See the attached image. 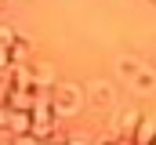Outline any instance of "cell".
<instances>
[{
	"label": "cell",
	"mask_w": 156,
	"mask_h": 145,
	"mask_svg": "<svg viewBox=\"0 0 156 145\" xmlns=\"http://www.w3.org/2000/svg\"><path fill=\"white\" fill-rule=\"evenodd\" d=\"M51 109H55V116H76L80 109H83V87L58 80L51 87Z\"/></svg>",
	"instance_id": "obj_1"
},
{
	"label": "cell",
	"mask_w": 156,
	"mask_h": 145,
	"mask_svg": "<svg viewBox=\"0 0 156 145\" xmlns=\"http://www.w3.org/2000/svg\"><path fill=\"white\" fill-rule=\"evenodd\" d=\"M7 83H11L15 91H37L33 65H11V69H7Z\"/></svg>",
	"instance_id": "obj_2"
},
{
	"label": "cell",
	"mask_w": 156,
	"mask_h": 145,
	"mask_svg": "<svg viewBox=\"0 0 156 145\" xmlns=\"http://www.w3.org/2000/svg\"><path fill=\"white\" fill-rule=\"evenodd\" d=\"M83 102H91V105H109V102H116V91H113L105 80H94V83H87Z\"/></svg>",
	"instance_id": "obj_3"
},
{
	"label": "cell",
	"mask_w": 156,
	"mask_h": 145,
	"mask_svg": "<svg viewBox=\"0 0 156 145\" xmlns=\"http://www.w3.org/2000/svg\"><path fill=\"white\" fill-rule=\"evenodd\" d=\"M134 145H156V112H142V123L131 134Z\"/></svg>",
	"instance_id": "obj_4"
},
{
	"label": "cell",
	"mask_w": 156,
	"mask_h": 145,
	"mask_svg": "<svg viewBox=\"0 0 156 145\" xmlns=\"http://www.w3.org/2000/svg\"><path fill=\"white\" fill-rule=\"evenodd\" d=\"M138 123H142V109H138V105H127V109L116 116V134H127V138H131Z\"/></svg>",
	"instance_id": "obj_5"
},
{
	"label": "cell",
	"mask_w": 156,
	"mask_h": 145,
	"mask_svg": "<svg viewBox=\"0 0 156 145\" xmlns=\"http://www.w3.org/2000/svg\"><path fill=\"white\" fill-rule=\"evenodd\" d=\"M29 131H33V116H29V112L11 109V116H7V134H11V138H18V134H29Z\"/></svg>",
	"instance_id": "obj_6"
},
{
	"label": "cell",
	"mask_w": 156,
	"mask_h": 145,
	"mask_svg": "<svg viewBox=\"0 0 156 145\" xmlns=\"http://www.w3.org/2000/svg\"><path fill=\"white\" fill-rule=\"evenodd\" d=\"M33 102H37V91H7V109H18V112H29L33 109Z\"/></svg>",
	"instance_id": "obj_7"
},
{
	"label": "cell",
	"mask_w": 156,
	"mask_h": 145,
	"mask_svg": "<svg viewBox=\"0 0 156 145\" xmlns=\"http://www.w3.org/2000/svg\"><path fill=\"white\" fill-rule=\"evenodd\" d=\"M33 76H37V91H51V87L58 83V76H55V65H51V62L33 65Z\"/></svg>",
	"instance_id": "obj_8"
},
{
	"label": "cell",
	"mask_w": 156,
	"mask_h": 145,
	"mask_svg": "<svg viewBox=\"0 0 156 145\" xmlns=\"http://www.w3.org/2000/svg\"><path fill=\"white\" fill-rule=\"evenodd\" d=\"M7 51H11V62H15V58H22V55H29V51H33V40H29V36H15Z\"/></svg>",
	"instance_id": "obj_9"
},
{
	"label": "cell",
	"mask_w": 156,
	"mask_h": 145,
	"mask_svg": "<svg viewBox=\"0 0 156 145\" xmlns=\"http://www.w3.org/2000/svg\"><path fill=\"white\" fill-rule=\"evenodd\" d=\"M131 80H134V87H138V91H149V87H153V83H156V76H153V72H142V69L134 72Z\"/></svg>",
	"instance_id": "obj_10"
},
{
	"label": "cell",
	"mask_w": 156,
	"mask_h": 145,
	"mask_svg": "<svg viewBox=\"0 0 156 145\" xmlns=\"http://www.w3.org/2000/svg\"><path fill=\"white\" fill-rule=\"evenodd\" d=\"M15 29H11V26H7V22H0V47H11V40H15Z\"/></svg>",
	"instance_id": "obj_11"
},
{
	"label": "cell",
	"mask_w": 156,
	"mask_h": 145,
	"mask_svg": "<svg viewBox=\"0 0 156 145\" xmlns=\"http://www.w3.org/2000/svg\"><path fill=\"white\" fill-rule=\"evenodd\" d=\"M98 145H134L127 134H113V138H105V142H98Z\"/></svg>",
	"instance_id": "obj_12"
},
{
	"label": "cell",
	"mask_w": 156,
	"mask_h": 145,
	"mask_svg": "<svg viewBox=\"0 0 156 145\" xmlns=\"http://www.w3.org/2000/svg\"><path fill=\"white\" fill-rule=\"evenodd\" d=\"M11 65H15V62H11V51H7V47H0V72H7Z\"/></svg>",
	"instance_id": "obj_13"
},
{
	"label": "cell",
	"mask_w": 156,
	"mask_h": 145,
	"mask_svg": "<svg viewBox=\"0 0 156 145\" xmlns=\"http://www.w3.org/2000/svg\"><path fill=\"white\" fill-rule=\"evenodd\" d=\"M7 116H11V109L0 105V131H7Z\"/></svg>",
	"instance_id": "obj_14"
},
{
	"label": "cell",
	"mask_w": 156,
	"mask_h": 145,
	"mask_svg": "<svg viewBox=\"0 0 156 145\" xmlns=\"http://www.w3.org/2000/svg\"><path fill=\"white\" fill-rule=\"evenodd\" d=\"M66 145H91V142H87V138H69Z\"/></svg>",
	"instance_id": "obj_15"
},
{
	"label": "cell",
	"mask_w": 156,
	"mask_h": 145,
	"mask_svg": "<svg viewBox=\"0 0 156 145\" xmlns=\"http://www.w3.org/2000/svg\"><path fill=\"white\" fill-rule=\"evenodd\" d=\"M153 4H156V0H153Z\"/></svg>",
	"instance_id": "obj_16"
}]
</instances>
